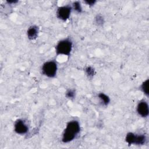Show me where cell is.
<instances>
[{"instance_id": "cell-4", "label": "cell", "mask_w": 149, "mask_h": 149, "mask_svg": "<svg viewBox=\"0 0 149 149\" xmlns=\"http://www.w3.org/2000/svg\"><path fill=\"white\" fill-rule=\"evenodd\" d=\"M125 141L129 145H144L147 141V137L144 134L129 132L126 136Z\"/></svg>"}, {"instance_id": "cell-1", "label": "cell", "mask_w": 149, "mask_h": 149, "mask_svg": "<svg viewBox=\"0 0 149 149\" xmlns=\"http://www.w3.org/2000/svg\"><path fill=\"white\" fill-rule=\"evenodd\" d=\"M80 131V126L79 122L76 120L69 121L62 134V141L67 143L73 141L76 138Z\"/></svg>"}, {"instance_id": "cell-11", "label": "cell", "mask_w": 149, "mask_h": 149, "mask_svg": "<svg viewBox=\"0 0 149 149\" xmlns=\"http://www.w3.org/2000/svg\"><path fill=\"white\" fill-rule=\"evenodd\" d=\"M72 9H74L77 13H81L82 12V8L79 1H75L72 3Z\"/></svg>"}, {"instance_id": "cell-14", "label": "cell", "mask_w": 149, "mask_h": 149, "mask_svg": "<svg viewBox=\"0 0 149 149\" xmlns=\"http://www.w3.org/2000/svg\"><path fill=\"white\" fill-rule=\"evenodd\" d=\"M95 22L98 25H102L104 23V19L100 15H97L95 17Z\"/></svg>"}, {"instance_id": "cell-10", "label": "cell", "mask_w": 149, "mask_h": 149, "mask_svg": "<svg viewBox=\"0 0 149 149\" xmlns=\"http://www.w3.org/2000/svg\"><path fill=\"white\" fill-rule=\"evenodd\" d=\"M148 83L149 80L148 79H147L142 83V84L140 86L141 90L147 97L148 96Z\"/></svg>"}, {"instance_id": "cell-2", "label": "cell", "mask_w": 149, "mask_h": 149, "mask_svg": "<svg viewBox=\"0 0 149 149\" xmlns=\"http://www.w3.org/2000/svg\"><path fill=\"white\" fill-rule=\"evenodd\" d=\"M73 42L69 38L59 41L55 47V52L57 55H63L69 56L72 50Z\"/></svg>"}, {"instance_id": "cell-15", "label": "cell", "mask_w": 149, "mask_h": 149, "mask_svg": "<svg viewBox=\"0 0 149 149\" xmlns=\"http://www.w3.org/2000/svg\"><path fill=\"white\" fill-rule=\"evenodd\" d=\"M84 2L88 5H90V6H93L94 5V3L96 2V1H85Z\"/></svg>"}, {"instance_id": "cell-6", "label": "cell", "mask_w": 149, "mask_h": 149, "mask_svg": "<svg viewBox=\"0 0 149 149\" xmlns=\"http://www.w3.org/2000/svg\"><path fill=\"white\" fill-rule=\"evenodd\" d=\"M14 130L19 134H24L28 132L29 127L24 120L19 119L15 122Z\"/></svg>"}, {"instance_id": "cell-8", "label": "cell", "mask_w": 149, "mask_h": 149, "mask_svg": "<svg viewBox=\"0 0 149 149\" xmlns=\"http://www.w3.org/2000/svg\"><path fill=\"white\" fill-rule=\"evenodd\" d=\"M39 33V28L37 26L32 25L27 30V36L29 40H34L37 38Z\"/></svg>"}, {"instance_id": "cell-9", "label": "cell", "mask_w": 149, "mask_h": 149, "mask_svg": "<svg viewBox=\"0 0 149 149\" xmlns=\"http://www.w3.org/2000/svg\"><path fill=\"white\" fill-rule=\"evenodd\" d=\"M98 97L101 100V102L104 105L107 106L109 104L110 102V98L107 95L103 93H101L98 94Z\"/></svg>"}, {"instance_id": "cell-5", "label": "cell", "mask_w": 149, "mask_h": 149, "mask_svg": "<svg viewBox=\"0 0 149 149\" xmlns=\"http://www.w3.org/2000/svg\"><path fill=\"white\" fill-rule=\"evenodd\" d=\"M72 10V8L70 5L60 6L57 9L56 16L59 19L62 21H66L69 18Z\"/></svg>"}, {"instance_id": "cell-3", "label": "cell", "mask_w": 149, "mask_h": 149, "mask_svg": "<svg viewBox=\"0 0 149 149\" xmlns=\"http://www.w3.org/2000/svg\"><path fill=\"white\" fill-rule=\"evenodd\" d=\"M58 65L55 60H50L43 63L41 67L42 74L48 77H54L57 73Z\"/></svg>"}, {"instance_id": "cell-12", "label": "cell", "mask_w": 149, "mask_h": 149, "mask_svg": "<svg viewBox=\"0 0 149 149\" xmlns=\"http://www.w3.org/2000/svg\"><path fill=\"white\" fill-rule=\"evenodd\" d=\"M85 72H86V74L87 75V76L88 77H93V76L94 75V73H95L94 69L91 66H87L85 69Z\"/></svg>"}, {"instance_id": "cell-7", "label": "cell", "mask_w": 149, "mask_h": 149, "mask_svg": "<svg viewBox=\"0 0 149 149\" xmlns=\"http://www.w3.org/2000/svg\"><path fill=\"white\" fill-rule=\"evenodd\" d=\"M136 111L137 113L141 117L147 118L149 113V108L147 102L144 100L139 101L137 105Z\"/></svg>"}, {"instance_id": "cell-13", "label": "cell", "mask_w": 149, "mask_h": 149, "mask_svg": "<svg viewBox=\"0 0 149 149\" xmlns=\"http://www.w3.org/2000/svg\"><path fill=\"white\" fill-rule=\"evenodd\" d=\"M66 97L68 98H74L75 97V90L73 89H70L66 93Z\"/></svg>"}]
</instances>
